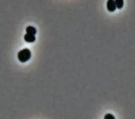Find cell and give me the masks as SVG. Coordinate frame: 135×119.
Listing matches in <instances>:
<instances>
[{
    "instance_id": "6da1fadb",
    "label": "cell",
    "mask_w": 135,
    "mask_h": 119,
    "mask_svg": "<svg viewBox=\"0 0 135 119\" xmlns=\"http://www.w3.org/2000/svg\"><path fill=\"white\" fill-rule=\"evenodd\" d=\"M31 57V52L27 48L20 50L17 53L18 60L21 62H25L28 61Z\"/></svg>"
},
{
    "instance_id": "7a4b0ae2",
    "label": "cell",
    "mask_w": 135,
    "mask_h": 119,
    "mask_svg": "<svg viewBox=\"0 0 135 119\" xmlns=\"http://www.w3.org/2000/svg\"><path fill=\"white\" fill-rule=\"evenodd\" d=\"M107 8L110 12H113L116 9V6L114 0H108L107 2Z\"/></svg>"
},
{
    "instance_id": "3957f363",
    "label": "cell",
    "mask_w": 135,
    "mask_h": 119,
    "mask_svg": "<svg viewBox=\"0 0 135 119\" xmlns=\"http://www.w3.org/2000/svg\"><path fill=\"white\" fill-rule=\"evenodd\" d=\"M24 40L27 42H33L35 41L36 38L35 35L26 33L24 36Z\"/></svg>"
},
{
    "instance_id": "277c9868",
    "label": "cell",
    "mask_w": 135,
    "mask_h": 119,
    "mask_svg": "<svg viewBox=\"0 0 135 119\" xmlns=\"http://www.w3.org/2000/svg\"><path fill=\"white\" fill-rule=\"evenodd\" d=\"M26 32L27 34H32L35 35L36 34V29L32 26H28L26 28Z\"/></svg>"
},
{
    "instance_id": "5b68a950",
    "label": "cell",
    "mask_w": 135,
    "mask_h": 119,
    "mask_svg": "<svg viewBox=\"0 0 135 119\" xmlns=\"http://www.w3.org/2000/svg\"><path fill=\"white\" fill-rule=\"evenodd\" d=\"M115 2V4L116 6V8L118 9H121L124 5L123 0H114Z\"/></svg>"
},
{
    "instance_id": "8992f818",
    "label": "cell",
    "mask_w": 135,
    "mask_h": 119,
    "mask_svg": "<svg viewBox=\"0 0 135 119\" xmlns=\"http://www.w3.org/2000/svg\"><path fill=\"white\" fill-rule=\"evenodd\" d=\"M114 116L112 114L110 113H108L104 116V118L106 119H114Z\"/></svg>"
}]
</instances>
